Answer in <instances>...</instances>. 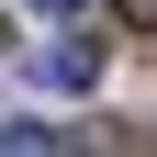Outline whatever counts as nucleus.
<instances>
[{"mask_svg":"<svg viewBox=\"0 0 157 157\" xmlns=\"http://www.w3.org/2000/svg\"><path fill=\"white\" fill-rule=\"evenodd\" d=\"M23 67L45 78V90H101V34H45Z\"/></svg>","mask_w":157,"mask_h":157,"instance_id":"nucleus-1","label":"nucleus"},{"mask_svg":"<svg viewBox=\"0 0 157 157\" xmlns=\"http://www.w3.org/2000/svg\"><path fill=\"white\" fill-rule=\"evenodd\" d=\"M112 11H124V23H135V34H157V0H112Z\"/></svg>","mask_w":157,"mask_h":157,"instance_id":"nucleus-3","label":"nucleus"},{"mask_svg":"<svg viewBox=\"0 0 157 157\" xmlns=\"http://www.w3.org/2000/svg\"><path fill=\"white\" fill-rule=\"evenodd\" d=\"M34 11H78V0H34Z\"/></svg>","mask_w":157,"mask_h":157,"instance_id":"nucleus-4","label":"nucleus"},{"mask_svg":"<svg viewBox=\"0 0 157 157\" xmlns=\"http://www.w3.org/2000/svg\"><path fill=\"white\" fill-rule=\"evenodd\" d=\"M0 157H78L56 124H0Z\"/></svg>","mask_w":157,"mask_h":157,"instance_id":"nucleus-2","label":"nucleus"}]
</instances>
